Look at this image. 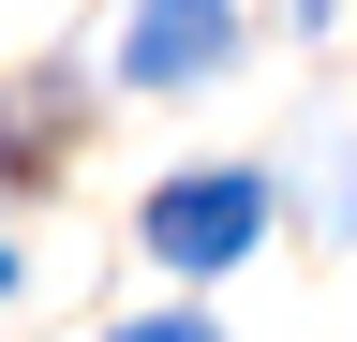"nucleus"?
Wrapping results in <instances>:
<instances>
[{"label":"nucleus","instance_id":"obj_1","mask_svg":"<svg viewBox=\"0 0 357 342\" xmlns=\"http://www.w3.org/2000/svg\"><path fill=\"white\" fill-rule=\"evenodd\" d=\"M253 224H268L253 179H164V194H149V253H164V268H238Z\"/></svg>","mask_w":357,"mask_h":342},{"label":"nucleus","instance_id":"obj_2","mask_svg":"<svg viewBox=\"0 0 357 342\" xmlns=\"http://www.w3.org/2000/svg\"><path fill=\"white\" fill-rule=\"evenodd\" d=\"M223 15H238V0H149V15H134V45H119V75H134V90L208 75V60H223Z\"/></svg>","mask_w":357,"mask_h":342},{"label":"nucleus","instance_id":"obj_3","mask_svg":"<svg viewBox=\"0 0 357 342\" xmlns=\"http://www.w3.org/2000/svg\"><path fill=\"white\" fill-rule=\"evenodd\" d=\"M119 342H208V327H178V313H164V327H119Z\"/></svg>","mask_w":357,"mask_h":342}]
</instances>
